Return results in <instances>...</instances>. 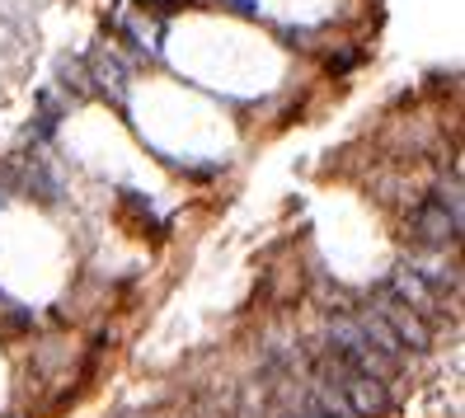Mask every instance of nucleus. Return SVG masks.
Returning a JSON list of instances; mask_svg holds the SVG:
<instances>
[{
  "label": "nucleus",
  "instance_id": "f257e3e1",
  "mask_svg": "<svg viewBox=\"0 0 465 418\" xmlns=\"http://www.w3.org/2000/svg\"><path fill=\"white\" fill-rule=\"evenodd\" d=\"M371 311L395 329V339H400L404 353H409V348H414V353H428V348H432V324H428L409 301H400V296L391 292V283H381V287L371 292Z\"/></svg>",
  "mask_w": 465,
  "mask_h": 418
},
{
  "label": "nucleus",
  "instance_id": "f03ea898",
  "mask_svg": "<svg viewBox=\"0 0 465 418\" xmlns=\"http://www.w3.org/2000/svg\"><path fill=\"white\" fill-rule=\"evenodd\" d=\"M409 231L423 249H447L460 240V212L442 203V193H428V198L414 203V216H409Z\"/></svg>",
  "mask_w": 465,
  "mask_h": 418
},
{
  "label": "nucleus",
  "instance_id": "7ed1b4c3",
  "mask_svg": "<svg viewBox=\"0 0 465 418\" xmlns=\"http://www.w3.org/2000/svg\"><path fill=\"white\" fill-rule=\"evenodd\" d=\"M85 75L94 80V85L90 90H104V95H127V66H123V57H118V52H90V57H85Z\"/></svg>",
  "mask_w": 465,
  "mask_h": 418
},
{
  "label": "nucleus",
  "instance_id": "20e7f679",
  "mask_svg": "<svg viewBox=\"0 0 465 418\" xmlns=\"http://www.w3.org/2000/svg\"><path fill=\"white\" fill-rule=\"evenodd\" d=\"M62 90H71L75 99L80 95H90V75H85V62H62Z\"/></svg>",
  "mask_w": 465,
  "mask_h": 418
},
{
  "label": "nucleus",
  "instance_id": "39448f33",
  "mask_svg": "<svg viewBox=\"0 0 465 418\" xmlns=\"http://www.w3.org/2000/svg\"><path fill=\"white\" fill-rule=\"evenodd\" d=\"M142 10H155V15H170V10H193V0H136Z\"/></svg>",
  "mask_w": 465,
  "mask_h": 418
},
{
  "label": "nucleus",
  "instance_id": "423d86ee",
  "mask_svg": "<svg viewBox=\"0 0 465 418\" xmlns=\"http://www.w3.org/2000/svg\"><path fill=\"white\" fill-rule=\"evenodd\" d=\"M222 5H226V10H235V15H244V19H254V15H259L254 0H222Z\"/></svg>",
  "mask_w": 465,
  "mask_h": 418
},
{
  "label": "nucleus",
  "instance_id": "0eeeda50",
  "mask_svg": "<svg viewBox=\"0 0 465 418\" xmlns=\"http://www.w3.org/2000/svg\"><path fill=\"white\" fill-rule=\"evenodd\" d=\"M0 203H5V198H0Z\"/></svg>",
  "mask_w": 465,
  "mask_h": 418
}]
</instances>
